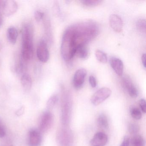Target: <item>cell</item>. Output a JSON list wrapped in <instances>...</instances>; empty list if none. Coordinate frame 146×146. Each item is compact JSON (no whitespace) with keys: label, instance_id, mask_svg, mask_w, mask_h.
I'll use <instances>...</instances> for the list:
<instances>
[{"label":"cell","instance_id":"obj_1","mask_svg":"<svg viewBox=\"0 0 146 146\" xmlns=\"http://www.w3.org/2000/svg\"><path fill=\"white\" fill-rule=\"evenodd\" d=\"M22 56L24 60H29L34 56V30L29 23H25L22 29Z\"/></svg>","mask_w":146,"mask_h":146},{"label":"cell","instance_id":"obj_2","mask_svg":"<svg viewBox=\"0 0 146 146\" xmlns=\"http://www.w3.org/2000/svg\"><path fill=\"white\" fill-rule=\"evenodd\" d=\"M72 99L70 92L63 90L61 98V120L63 124L67 125L71 115Z\"/></svg>","mask_w":146,"mask_h":146},{"label":"cell","instance_id":"obj_3","mask_svg":"<svg viewBox=\"0 0 146 146\" xmlns=\"http://www.w3.org/2000/svg\"><path fill=\"white\" fill-rule=\"evenodd\" d=\"M56 140L58 146H72L73 142L72 132L67 128H61L58 131Z\"/></svg>","mask_w":146,"mask_h":146},{"label":"cell","instance_id":"obj_4","mask_svg":"<svg viewBox=\"0 0 146 146\" xmlns=\"http://www.w3.org/2000/svg\"><path fill=\"white\" fill-rule=\"evenodd\" d=\"M54 117L52 113L48 110L43 113L41 116L39 124V130L41 133L48 131L52 125Z\"/></svg>","mask_w":146,"mask_h":146},{"label":"cell","instance_id":"obj_5","mask_svg":"<svg viewBox=\"0 0 146 146\" xmlns=\"http://www.w3.org/2000/svg\"><path fill=\"white\" fill-rule=\"evenodd\" d=\"M111 91L108 88H102L98 90L94 94L91 98V102L94 106H98L108 98Z\"/></svg>","mask_w":146,"mask_h":146},{"label":"cell","instance_id":"obj_6","mask_svg":"<svg viewBox=\"0 0 146 146\" xmlns=\"http://www.w3.org/2000/svg\"><path fill=\"white\" fill-rule=\"evenodd\" d=\"M36 55L38 59L42 63H46L49 58V51L46 42L42 40L39 42L36 50Z\"/></svg>","mask_w":146,"mask_h":146},{"label":"cell","instance_id":"obj_7","mask_svg":"<svg viewBox=\"0 0 146 146\" xmlns=\"http://www.w3.org/2000/svg\"><path fill=\"white\" fill-rule=\"evenodd\" d=\"M123 87L131 98H136L138 95V91L129 77L125 76L122 80Z\"/></svg>","mask_w":146,"mask_h":146},{"label":"cell","instance_id":"obj_8","mask_svg":"<svg viewBox=\"0 0 146 146\" xmlns=\"http://www.w3.org/2000/svg\"><path fill=\"white\" fill-rule=\"evenodd\" d=\"M42 141L41 132L39 130L31 129L29 131L28 145L29 146H40Z\"/></svg>","mask_w":146,"mask_h":146},{"label":"cell","instance_id":"obj_9","mask_svg":"<svg viewBox=\"0 0 146 146\" xmlns=\"http://www.w3.org/2000/svg\"><path fill=\"white\" fill-rule=\"evenodd\" d=\"M87 74V70L84 68L79 69L76 71L72 81L73 86L75 88L78 89L82 87Z\"/></svg>","mask_w":146,"mask_h":146},{"label":"cell","instance_id":"obj_10","mask_svg":"<svg viewBox=\"0 0 146 146\" xmlns=\"http://www.w3.org/2000/svg\"><path fill=\"white\" fill-rule=\"evenodd\" d=\"M18 8V6L15 1H4L2 8V13L6 17H10L17 12Z\"/></svg>","mask_w":146,"mask_h":146},{"label":"cell","instance_id":"obj_11","mask_svg":"<svg viewBox=\"0 0 146 146\" xmlns=\"http://www.w3.org/2000/svg\"><path fill=\"white\" fill-rule=\"evenodd\" d=\"M108 140L107 135L103 132L96 133L90 141V146H105Z\"/></svg>","mask_w":146,"mask_h":146},{"label":"cell","instance_id":"obj_12","mask_svg":"<svg viewBox=\"0 0 146 146\" xmlns=\"http://www.w3.org/2000/svg\"><path fill=\"white\" fill-rule=\"evenodd\" d=\"M109 24L111 28L115 32L119 33L123 30V21L121 18L116 14H112L110 16Z\"/></svg>","mask_w":146,"mask_h":146},{"label":"cell","instance_id":"obj_13","mask_svg":"<svg viewBox=\"0 0 146 146\" xmlns=\"http://www.w3.org/2000/svg\"><path fill=\"white\" fill-rule=\"evenodd\" d=\"M110 64L111 67L119 76L123 75V72L124 65L123 61L118 58L113 57L110 58Z\"/></svg>","mask_w":146,"mask_h":146},{"label":"cell","instance_id":"obj_14","mask_svg":"<svg viewBox=\"0 0 146 146\" xmlns=\"http://www.w3.org/2000/svg\"><path fill=\"white\" fill-rule=\"evenodd\" d=\"M89 52L87 45H82L77 48L75 56L80 58L85 59L88 57Z\"/></svg>","mask_w":146,"mask_h":146},{"label":"cell","instance_id":"obj_15","mask_svg":"<svg viewBox=\"0 0 146 146\" xmlns=\"http://www.w3.org/2000/svg\"><path fill=\"white\" fill-rule=\"evenodd\" d=\"M18 33L15 27L11 26L7 31V36L8 40L11 44H15L17 40Z\"/></svg>","mask_w":146,"mask_h":146},{"label":"cell","instance_id":"obj_16","mask_svg":"<svg viewBox=\"0 0 146 146\" xmlns=\"http://www.w3.org/2000/svg\"><path fill=\"white\" fill-rule=\"evenodd\" d=\"M21 84L25 90H29L31 89L32 85V78L28 74H24L21 79Z\"/></svg>","mask_w":146,"mask_h":146},{"label":"cell","instance_id":"obj_17","mask_svg":"<svg viewBox=\"0 0 146 146\" xmlns=\"http://www.w3.org/2000/svg\"><path fill=\"white\" fill-rule=\"evenodd\" d=\"M97 124L100 128L103 129H108V121L106 114L102 113L99 115L97 119Z\"/></svg>","mask_w":146,"mask_h":146},{"label":"cell","instance_id":"obj_18","mask_svg":"<svg viewBox=\"0 0 146 146\" xmlns=\"http://www.w3.org/2000/svg\"><path fill=\"white\" fill-rule=\"evenodd\" d=\"M131 146H145V141L141 135H136L131 139Z\"/></svg>","mask_w":146,"mask_h":146},{"label":"cell","instance_id":"obj_19","mask_svg":"<svg viewBox=\"0 0 146 146\" xmlns=\"http://www.w3.org/2000/svg\"><path fill=\"white\" fill-rule=\"evenodd\" d=\"M58 100V97L57 95L54 94L52 96L47 102L46 106L48 109V110L52 109L57 104Z\"/></svg>","mask_w":146,"mask_h":146},{"label":"cell","instance_id":"obj_20","mask_svg":"<svg viewBox=\"0 0 146 146\" xmlns=\"http://www.w3.org/2000/svg\"><path fill=\"white\" fill-rule=\"evenodd\" d=\"M95 55L97 60L100 62L101 63L105 64L107 62L108 58L106 54L104 52L102 51L101 50H99V49L96 50Z\"/></svg>","mask_w":146,"mask_h":146},{"label":"cell","instance_id":"obj_21","mask_svg":"<svg viewBox=\"0 0 146 146\" xmlns=\"http://www.w3.org/2000/svg\"><path fill=\"white\" fill-rule=\"evenodd\" d=\"M130 114L131 117L136 119H141L142 113L141 111L136 107H132L130 109Z\"/></svg>","mask_w":146,"mask_h":146},{"label":"cell","instance_id":"obj_22","mask_svg":"<svg viewBox=\"0 0 146 146\" xmlns=\"http://www.w3.org/2000/svg\"><path fill=\"white\" fill-rule=\"evenodd\" d=\"M102 1L100 0H87V1H82L81 3L85 6L95 7L100 5Z\"/></svg>","mask_w":146,"mask_h":146},{"label":"cell","instance_id":"obj_23","mask_svg":"<svg viewBox=\"0 0 146 146\" xmlns=\"http://www.w3.org/2000/svg\"><path fill=\"white\" fill-rule=\"evenodd\" d=\"M128 129L130 133L135 134L139 131V127L136 124L131 123L128 125Z\"/></svg>","mask_w":146,"mask_h":146},{"label":"cell","instance_id":"obj_24","mask_svg":"<svg viewBox=\"0 0 146 146\" xmlns=\"http://www.w3.org/2000/svg\"><path fill=\"white\" fill-rule=\"evenodd\" d=\"M137 29L142 32L146 31V21L144 19H140L137 23Z\"/></svg>","mask_w":146,"mask_h":146},{"label":"cell","instance_id":"obj_25","mask_svg":"<svg viewBox=\"0 0 146 146\" xmlns=\"http://www.w3.org/2000/svg\"><path fill=\"white\" fill-rule=\"evenodd\" d=\"M44 13L40 11H36L35 13V18L37 22H40L42 20L44 17Z\"/></svg>","mask_w":146,"mask_h":146},{"label":"cell","instance_id":"obj_26","mask_svg":"<svg viewBox=\"0 0 146 146\" xmlns=\"http://www.w3.org/2000/svg\"><path fill=\"white\" fill-rule=\"evenodd\" d=\"M89 81L91 87L93 88L96 87V85H97V82H96V79L95 77L93 76H90Z\"/></svg>","mask_w":146,"mask_h":146},{"label":"cell","instance_id":"obj_27","mask_svg":"<svg viewBox=\"0 0 146 146\" xmlns=\"http://www.w3.org/2000/svg\"><path fill=\"white\" fill-rule=\"evenodd\" d=\"M139 105L143 112L145 113L146 111V102L144 99H141L139 101Z\"/></svg>","mask_w":146,"mask_h":146},{"label":"cell","instance_id":"obj_28","mask_svg":"<svg viewBox=\"0 0 146 146\" xmlns=\"http://www.w3.org/2000/svg\"><path fill=\"white\" fill-rule=\"evenodd\" d=\"M130 139L129 137L125 136L123 139V141L119 146H129Z\"/></svg>","mask_w":146,"mask_h":146},{"label":"cell","instance_id":"obj_29","mask_svg":"<svg viewBox=\"0 0 146 146\" xmlns=\"http://www.w3.org/2000/svg\"><path fill=\"white\" fill-rule=\"evenodd\" d=\"M6 135V131L4 127L2 126L1 123L0 122V138H2L5 136Z\"/></svg>","mask_w":146,"mask_h":146},{"label":"cell","instance_id":"obj_30","mask_svg":"<svg viewBox=\"0 0 146 146\" xmlns=\"http://www.w3.org/2000/svg\"><path fill=\"white\" fill-rule=\"evenodd\" d=\"M146 54H142V56L141 61L143 65L144 68H146Z\"/></svg>","mask_w":146,"mask_h":146},{"label":"cell","instance_id":"obj_31","mask_svg":"<svg viewBox=\"0 0 146 146\" xmlns=\"http://www.w3.org/2000/svg\"><path fill=\"white\" fill-rule=\"evenodd\" d=\"M24 111V108L23 107L21 108L20 109H19L17 112H16V114L17 116H21L22 114H23Z\"/></svg>","mask_w":146,"mask_h":146},{"label":"cell","instance_id":"obj_32","mask_svg":"<svg viewBox=\"0 0 146 146\" xmlns=\"http://www.w3.org/2000/svg\"><path fill=\"white\" fill-rule=\"evenodd\" d=\"M3 23V18L1 13H0V26L2 25Z\"/></svg>","mask_w":146,"mask_h":146},{"label":"cell","instance_id":"obj_33","mask_svg":"<svg viewBox=\"0 0 146 146\" xmlns=\"http://www.w3.org/2000/svg\"><path fill=\"white\" fill-rule=\"evenodd\" d=\"M13 146L12 144H10V143H4L2 144L1 146Z\"/></svg>","mask_w":146,"mask_h":146},{"label":"cell","instance_id":"obj_34","mask_svg":"<svg viewBox=\"0 0 146 146\" xmlns=\"http://www.w3.org/2000/svg\"><path fill=\"white\" fill-rule=\"evenodd\" d=\"M4 1H0V9H2V6H3Z\"/></svg>","mask_w":146,"mask_h":146}]
</instances>
